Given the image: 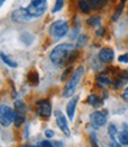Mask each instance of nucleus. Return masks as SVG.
<instances>
[{
	"mask_svg": "<svg viewBox=\"0 0 128 147\" xmlns=\"http://www.w3.org/2000/svg\"><path fill=\"white\" fill-rule=\"evenodd\" d=\"M97 84L101 87V88H103V87H106V86H109L110 84V80L109 78H107L106 76H100V77H97Z\"/></svg>",
	"mask_w": 128,
	"mask_h": 147,
	"instance_id": "21",
	"label": "nucleus"
},
{
	"mask_svg": "<svg viewBox=\"0 0 128 147\" xmlns=\"http://www.w3.org/2000/svg\"><path fill=\"white\" fill-rule=\"evenodd\" d=\"M27 80H29V82L32 86H38V83H39V75H38V72L36 70L30 71L29 76H27Z\"/></svg>",
	"mask_w": 128,
	"mask_h": 147,
	"instance_id": "15",
	"label": "nucleus"
},
{
	"mask_svg": "<svg viewBox=\"0 0 128 147\" xmlns=\"http://www.w3.org/2000/svg\"><path fill=\"white\" fill-rule=\"evenodd\" d=\"M122 10H123V4L121 3V5L117 7V10H116V12L114 13V17H113V20L115 22V20H117L119 19V17L121 16V13H122Z\"/></svg>",
	"mask_w": 128,
	"mask_h": 147,
	"instance_id": "24",
	"label": "nucleus"
},
{
	"mask_svg": "<svg viewBox=\"0 0 128 147\" xmlns=\"http://www.w3.org/2000/svg\"><path fill=\"white\" fill-rule=\"evenodd\" d=\"M114 58V51L112 49H109V48H103L100 50L98 52V59L101 61V62H112Z\"/></svg>",
	"mask_w": 128,
	"mask_h": 147,
	"instance_id": "12",
	"label": "nucleus"
},
{
	"mask_svg": "<svg viewBox=\"0 0 128 147\" xmlns=\"http://www.w3.org/2000/svg\"><path fill=\"white\" fill-rule=\"evenodd\" d=\"M53 135H55V133L52 132V131H46V132H45V136H46L48 138V139H50V138H53Z\"/></svg>",
	"mask_w": 128,
	"mask_h": 147,
	"instance_id": "28",
	"label": "nucleus"
},
{
	"mask_svg": "<svg viewBox=\"0 0 128 147\" xmlns=\"http://www.w3.org/2000/svg\"><path fill=\"white\" fill-rule=\"evenodd\" d=\"M123 98L126 101H128V88H126V90L123 91Z\"/></svg>",
	"mask_w": 128,
	"mask_h": 147,
	"instance_id": "29",
	"label": "nucleus"
},
{
	"mask_svg": "<svg viewBox=\"0 0 128 147\" xmlns=\"http://www.w3.org/2000/svg\"><path fill=\"white\" fill-rule=\"evenodd\" d=\"M90 122L95 128L102 127L107 122V113L106 112H94L90 115Z\"/></svg>",
	"mask_w": 128,
	"mask_h": 147,
	"instance_id": "9",
	"label": "nucleus"
},
{
	"mask_svg": "<svg viewBox=\"0 0 128 147\" xmlns=\"http://www.w3.org/2000/svg\"><path fill=\"white\" fill-rule=\"evenodd\" d=\"M108 135H109V145H110V147H121V144L119 141V132L115 125H110L108 127Z\"/></svg>",
	"mask_w": 128,
	"mask_h": 147,
	"instance_id": "10",
	"label": "nucleus"
},
{
	"mask_svg": "<svg viewBox=\"0 0 128 147\" xmlns=\"http://www.w3.org/2000/svg\"><path fill=\"white\" fill-rule=\"evenodd\" d=\"M127 82H128V71H123L116 77L114 84H115L116 88H121L123 84L127 83Z\"/></svg>",
	"mask_w": 128,
	"mask_h": 147,
	"instance_id": "14",
	"label": "nucleus"
},
{
	"mask_svg": "<svg viewBox=\"0 0 128 147\" xmlns=\"http://www.w3.org/2000/svg\"><path fill=\"white\" fill-rule=\"evenodd\" d=\"M90 142H91V146H93V147H98V146H97V142H96V136H95V134H91V136H90Z\"/></svg>",
	"mask_w": 128,
	"mask_h": 147,
	"instance_id": "26",
	"label": "nucleus"
},
{
	"mask_svg": "<svg viewBox=\"0 0 128 147\" xmlns=\"http://www.w3.org/2000/svg\"><path fill=\"white\" fill-rule=\"evenodd\" d=\"M64 5V0H56V4H55L53 8H52V13H57L59 12Z\"/></svg>",
	"mask_w": 128,
	"mask_h": 147,
	"instance_id": "23",
	"label": "nucleus"
},
{
	"mask_svg": "<svg viewBox=\"0 0 128 147\" xmlns=\"http://www.w3.org/2000/svg\"><path fill=\"white\" fill-rule=\"evenodd\" d=\"M83 71H84V68L83 67H78L74 72H72L71 77L69 78V82L67 83L65 88H64V93H63V96L64 97H70L74 94V91L76 89V87L78 86L79 81L83 76Z\"/></svg>",
	"mask_w": 128,
	"mask_h": 147,
	"instance_id": "2",
	"label": "nucleus"
},
{
	"mask_svg": "<svg viewBox=\"0 0 128 147\" xmlns=\"http://www.w3.org/2000/svg\"><path fill=\"white\" fill-rule=\"evenodd\" d=\"M69 31V24L67 20H56L50 26V33L55 38H62Z\"/></svg>",
	"mask_w": 128,
	"mask_h": 147,
	"instance_id": "4",
	"label": "nucleus"
},
{
	"mask_svg": "<svg viewBox=\"0 0 128 147\" xmlns=\"http://www.w3.org/2000/svg\"><path fill=\"white\" fill-rule=\"evenodd\" d=\"M1 59H3V62L6 64V65L11 67V68H17V67H18V63H17L15 61L11 59L5 52H1Z\"/></svg>",
	"mask_w": 128,
	"mask_h": 147,
	"instance_id": "16",
	"label": "nucleus"
},
{
	"mask_svg": "<svg viewBox=\"0 0 128 147\" xmlns=\"http://www.w3.org/2000/svg\"><path fill=\"white\" fill-rule=\"evenodd\" d=\"M15 112V110H14ZM25 121V114H22V113H17L15 112V117H14V125L17 127H19L23 122Z\"/></svg>",
	"mask_w": 128,
	"mask_h": 147,
	"instance_id": "20",
	"label": "nucleus"
},
{
	"mask_svg": "<svg viewBox=\"0 0 128 147\" xmlns=\"http://www.w3.org/2000/svg\"><path fill=\"white\" fill-rule=\"evenodd\" d=\"M32 18L29 16L26 8H18L12 13V20L17 23H24V22H29Z\"/></svg>",
	"mask_w": 128,
	"mask_h": 147,
	"instance_id": "11",
	"label": "nucleus"
},
{
	"mask_svg": "<svg viewBox=\"0 0 128 147\" xmlns=\"http://www.w3.org/2000/svg\"><path fill=\"white\" fill-rule=\"evenodd\" d=\"M4 3H5V0H0V4H1V5H3Z\"/></svg>",
	"mask_w": 128,
	"mask_h": 147,
	"instance_id": "30",
	"label": "nucleus"
},
{
	"mask_svg": "<svg viewBox=\"0 0 128 147\" xmlns=\"http://www.w3.org/2000/svg\"><path fill=\"white\" fill-rule=\"evenodd\" d=\"M125 1H126V0H122V4H125Z\"/></svg>",
	"mask_w": 128,
	"mask_h": 147,
	"instance_id": "31",
	"label": "nucleus"
},
{
	"mask_svg": "<svg viewBox=\"0 0 128 147\" xmlns=\"http://www.w3.org/2000/svg\"><path fill=\"white\" fill-rule=\"evenodd\" d=\"M15 112L17 113H22V114H25V106L22 101H15Z\"/></svg>",
	"mask_w": 128,
	"mask_h": 147,
	"instance_id": "22",
	"label": "nucleus"
},
{
	"mask_svg": "<svg viewBox=\"0 0 128 147\" xmlns=\"http://www.w3.org/2000/svg\"><path fill=\"white\" fill-rule=\"evenodd\" d=\"M119 62L121 63H128V53H123L119 57Z\"/></svg>",
	"mask_w": 128,
	"mask_h": 147,
	"instance_id": "25",
	"label": "nucleus"
},
{
	"mask_svg": "<svg viewBox=\"0 0 128 147\" xmlns=\"http://www.w3.org/2000/svg\"><path fill=\"white\" fill-rule=\"evenodd\" d=\"M15 117V112L12 110L8 106L3 105L0 107V122H1L3 127H8L13 121Z\"/></svg>",
	"mask_w": 128,
	"mask_h": 147,
	"instance_id": "5",
	"label": "nucleus"
},
{
	"mask_svg": "<svg viewBox=\"0 0 128 147\" xmlns=\"http://www.w3.org/2000/svg\"><path fill=\"white\" fill-rule=\"evenodd\" d=\"M36 109H37V114L45 119H48L52 113L51 103L48 100H39L37 105H36Z\"/></svg>",
	"mask_w": 128,
	"mask_h": 147,
	"instance_id": "7",
	"label": "nucleus"
},
{
	"mask_svg": "<svg viewBox=\"0 0 128 147\" xmlns=\"http://www.w3.org/2000/svg\"><path fill=\"white\" fill-rule=\"evenodd\" d=\"M70 71H71V69H70V68H69V69H67L65 71H64V74H63V75H62L61 80H62V81H64V80H65V78H67V76H68L69 74H70Z\"/></svg>",
	"mask_w": 128,
	"mask_h": 147,
	"instance_id": "27",
	"label": "nucleus"
},
{
	"mask_svg": "<svg viewBox=\"0 0 128 147\" xmlns=\"http://www.w3.org/2000/svg\"><path fill=\"white\" fill-rule=\"evenodd\" d=\"M75 47L72 44H59L57 47H55L53 50L50 53V61L56 64V65H61V64H69L75 59L72 57V53H75Z\"/></svg>",
	"mask_w": 128,
	"mask_h": 147,
	"instance_id": "1",
	"label": "nucleus"
},
{
	"mask_svg": "<svg viewBox=\"0 0 128 147\" xmlns=\"http://www.w3.org/2000/svg\"><path fill=\"white\" fill-rule=\"evenodd\" d=\"M77 101H78V96L71 98V101L67 105V114L69 120L72 121L75 117V110H76V106H77Z\"/></svg>",
	"mask_w": 128,
	"mask_h": 147,
	"instance_id": "13",
	"label": "nucleus"
},
{
	"mask_svg": "<svg viewBox=\"0 0 128 147\" xmlns=\"http://www.w3.org/2000/svg\"><path fill=\"white\" fill-rule=\"evenodd\" d=\"M87 23H88V25H90V26H100L101 25V18H100L98 16H94V17H91V18H89V19L87 20Z\"/></svg>",
	"mask_w": 128,
	"mask_h": 147,
	"instance_id": "19",
	"label": "nucleus"
},
{
	"mask_svg": "<svg viewBox=\"0 0 128 147\" xmlns=\"http://www.w3.org/2000/svg\"><path fill=\"white\" fill-rule=\"evenodd\" d=\"M87 101H88V103H90L91 106H94V107H98V106L102 105V101L100 100L96 95H90Z\"/></svg>",
	"mask_w": 128,
	"mask_h": 147,
	"instance_id": "18",
	"label": "nucleus"
},
{
	"mask_svg": "<svg viewBox=\"0 0 128 147\" xmlns=\"http://www.w3.org/2000/svg\"><path fill=\"white\" fill-rule=\"evenodd\" d=\"M48 8V3L46 0H31L30 5L26 7V11L29 16L32 18H39L42 17Z\"/></svg>",
	"mask_w": 128,
	"mask_h": 147,
	"instance_id": "3",
	"label": "nucleus"
},
{
	"mask_svg": "<svg viewBox=\"0 0 128 147\" xmlns=\"http://www.w3.org/2000/svg\"><path fill=\"white\" fill-rule=\"evenodd\" d=\"M102 5H103L102 0H79V1H78L79 10L83 13H88L91 10H97V8H101Z\"/></svg>",
	"mask_w": 128,
	"mask_h": 147,
	"instance_id": "6",
	"label": "nucleus"
},
{
	"mask_svg": "<svg viewBox=\"0 0 128 147\" xmlns=\"http://www.w3.org/2000/svg\"><path fill=\"white\" fill-rule=\"evenodd\" d=\"M119 141L123 146H128V128L126 127V129L119 133Z\"/></svg>",
	"mask_w": 128,
	"mask_h": 147,
	"instance_id": "17",
	"label": "nucleus"
},
{
	"mask_svg": "<svg viewBox=\"0 0 128 147\" xmlns=\"http://www.w3.org/2000/svg\"><path fill=\"white\" fill-rule=\"evenodd\" d=\"M55 119H56V123L59 127V129L65 134L67 136L70 135V129H69V126H68V121L65 116L63 115V113L61 110H55Z\"/></svg>",
	"mask_w": 128,
	"mask_h": 147,
	"instance_id": "8",
	"label": "nucleus"
}]
</instances>
